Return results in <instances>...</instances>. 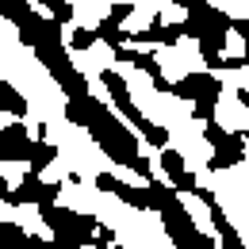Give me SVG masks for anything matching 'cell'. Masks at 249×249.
I'll return each mask as SVG.
<instances>
[{
  "label": "cell",
  "instance_id": "4fadbf2b",
  "mask_svg": "<svg viewBox=\"0 0 249 249\" xmlns=\"http://www.w3.org/2000/svg\"><path fill=\"white\" fill-rule=\"evenodd\" d=\"M134 65H138V69H142V73L154 81L157 92H169V81H165V73H161V62H157L154 54H138V50H134Z\"/></svg>",
  "mask_w": 249,
  "mask_h": 249
},
{
  "label": "cell",
  "instance_id": "603a6c76",
  "mask_svg": "<svg viewBox=\"0 0 249 249\" xmlns=\"http://www.w3.org/2000/svg\"><path fill=\"white\" fill-rule=\"evenodd\" d=\"M111 238H115V234H111V230H96L92 246H96V249H107V246H111Z\"/></svg>",
  "mask_w": 249,
  "mask_h": 249
},
{
  "label": "cell",
  "instance_id": "484cf974",
  "mask_svg": "<svg viewBox=\"0 0 249 249\" xmlns=\"http://www.w3.org/2000/svg\"><path fill=\"white\" fill-rule=\"evenodd\" d=\"M8 192H12V188H8V180H0V199H8Z\"/></svg>",
  "mask_w": 249,
  "mask_h": 249
},
{
  "label": "cell",
  "instance_id": "ba28073f",
  "mask_svg": "<svg viewBox=\"0 0 249 249\" xmlns=\"http://www.w3.org/2000/svg\"><path fill=\"white\" fill-rule=\"evenodd\" d=\"M27 146H31V134L23 123L0 126V161H23Z\"/></svg>",
  "mask_w": 249,
  "mask_h": 249
},
{
  "label": "cell",
  "instance_id": "d6986e66",
  "mask_svg": "<svg viewBox=\"0 0 249 249\" xmlns=\"http://www.w3.org/2000/svg\"><path fill=\"white\" fill-rule=\"evenodd\" d=\"M42 8H50V19H54L58 27H62V23H69V19H73V12H77L69 0H42Z\"/></svg>",
  "mask_w": 249,
  "mask_h": 249
},
{
  "label": "cell",
  "instance_id": "ac0fdd59",
  "mask_svg": "<svg viewBox=\"0 0 249 249\" xmlns=\"http://www.w3.org/2000/svg\"><path fill=\"white\" fill-rule=\"evenodd\" d=\"M242 157H246V150H234V146H226V150H215L207 165H211V169H234Z\"/></svg>",
  "mask_w": 249,
  "mask_h": 249
},
{
  "label": "cell",
  "instance_id": "ffe728a7",
  "mask_svg": "<svg viewBox=\"0 0 249 249\" xmlns=\"http://www.w3.org/2000/svg\"><path fill=\"white\" fill-rule=\"evenodd\" d=\"M92 42H96L92 27H81V31H73V38H69V46H73V50H89Z\"/></svg>",
  "mask_w": 249,
  "mask_h": 249
},
{
  "label": "cell",
  "instance_id": "7a4b0ae2",
  "mask_svg": "<svg viewBox=\"0 0 249 249\" xmlns=\"http://www.w3.org/2000/svg\"><path fill=\"white\" fill-rule=\"evenodd\" d=\"M161 222H165V234L173 238L177 249H218L215 238H207V234L196 230V222H192V215L184 211L180 199H173V203L161 211Z\"/></svg>",
  "mask_w": 249,
  "mask_h": 249
},
{
  "label": "cell",
  "instance_id": "44dd1931",
  "mask_svg": "<svg viewBox=\"0 0 249 249\" xmlns=\"http://www.w3.org/2000/svg\"><path fill=\"white\" fill-rule=\"evenodd\" d=\"M107 8H111V12H107V23H115V27H119L123 19H130V12H134V4H107Z\"/></svg>",
  "mask_w": 249,
  "mask_h": 249
},
{
  "label": "cell",
  "instance_id": "2e32d148",
  "mask_svg": "<svg viewBox=\"0 0 249 249\" xmlns=\"http://www.w3.org/2000/svg\"><path fill=\"white\" fill-rule=\"evenodd\" d=\"M0 16H4V19H12V23L19 27L27 16H35V8L27 4V0H0Z\"/></svg>",
  "mask_w": 249,
  "mask_h": 249
},
{
  "label": "cell",
  "instance_id": "277c9868",
  "mask_svg": "<svg viewBox=\"0 0 249 249\" xmlns=\"http://www.w3.org/2000/svg\"><path fill=\"white\" fill-rule=\"evenodd\" d=\"M58 196H62V184H42L38 177H23L16 192H8V199L4 203H12V207H27V203H38V207H54L58 203Z\"/></svg>",
  "mask_w": 249,
  "mask_h": 249
},
{
  "label": "cell",
  "instance_id": "cb8c5ba5",
  "mask_svg": "<svg viewBox=\"0 0 249 249\" xmlns=\"http://www.w3.org/2000/svg\"><path fill=\"white\" fill-rule=\"evenodd\" d=\"M222 246L226 249H246V242L238 238V230H230V234H222Z\"/></svg>",
  "mask_w": 249,
  "mask_h": 249
},
{
  "label": "cell",
  "instance_id": "e0dca14e",
  "mask_svg": "<svg viewBox=\"0 0 249 249\" xmlns=\"http://www.w3.org/2000/svg\"><path fill=\"white\" fill-rule=\"evenodd\" d=\"M138 130H142V138L150 142V146H157V150H169V130L161 123H150L146 115H142V123H138Z\"/></svg>",
  "mask_w": 249,
  "mask_h": 249
},
{
  "label": "cell",
  "instance_id": "8fae6325",
  "mask_svg": "<svg viewBox=\"0 0 249 249\" xmlns=\"http://www.w3.org/2000/svg\"><path fill=\"white\" fill-rule=\"evenodd\" d=\"M142 196H146V211H157V215L177 199V192H173L169 184H161V180H150V184L142 188Z\"/></svg>",
  "mask_w": 249,
  "mask_h": 249
},
{
  "label": "cell",
  "instance_id": "3957f363",
  "mask_svg": "<svg viewBox=\"0 0 249 249\" xmlns=\"http://www.w3.org/2000/svg\"><path fill=\"white\" fill-rule=\"evenodd\" d=\"M169 92H177L180 100H192V104H203V100H218L222 81L207 69H196V73H184L177 85H169Z\"/></svg>",
  "mask_w": 249,
  "mask_h": 249
},
{
  "label": "cell",
  "instance_id": "5b68a950",
  "mask_svg": "<svg viewBox=\"0 0 249 249\" xmlns=\"http://www.w3.org/2000/svg\"><path fill=\"white\" fill-rule=\"evenodd\" d=\"M100 81H104V89L111 92V104H115V111L123 115L126 123H134V126L142 123V111L134 107V100H130V89H126L123 77H119L115 69H104V73H100Z\"/></svg>",
  "mask_w": 249,
  "mask_h": 249
},
{
  "label": "cell",
  "instance_id": "7c38bea8",
  "mask_svg": "<svg viewBox=\"0 0 249 249\" xmlns=\"http://www.w3.org/2000/svg\"><path fill=\"white\" fill-rule=\"evenodd\" d=\"M203 138H207L215 150H226V146H234V150H246V134H230V130H222L215 119H207V130H203Z\"/></svg>",
  "mask_w": 249,
  "mask_h": 249
},
{
  "label": "cell",
  "instance_id": "5bb4252c",
  "mask_svg": "<svg viewBox=\"0 0 249 249\" xmlns=\"http://www.w3.org/2000/svg\"><path fill=\"white\" fill-rule=\"evenodd\" d=\"M0 111H12V115H27V100L19 96L16 85L0 81Z\"/></svg>",
  "mask_w": 249,
  "mask_h": 249
},
{
  "label": "cell",
  "instance_id": "7402d4cb",
  "mask_svg": "<svg viewBox=\"0 0 249 249\" xmlns=\"http://www.w3.org/2000/svg\"><path fill=\"white\" fill-rule=\"evenodd\" d=\"M207 207H211V222H215V230H218V234H230V230H234V226H230V222H226V215H222V207H218L215 199H211V203H207Z\"/></svg>",
  "mask_w": 249,
  "mask_h": 249
},
{
  "label": "cell",
  "instance_id": "d4e9b609",
  "mask_svg": "<svg viewBox=\"0 0 249 249\" xmlns=\"http://www.w3.org/2000/svg\"><path fill=\"white\" fill-rule=\"evenodd\" d=\"M46 249H77L73 242H62V238H54V242H46Z\"/></svg>",
  "mask_w": 249,
  "mask_h": 249
},
{
  "label": "cell",
  "instance_id": "8992f818",
  "mask_svg": "<svg viewBox=\"0 0 249 249\" xmlns=\"http://www.w3.org/2000/svg\"><path fill=\"white\" fill-rule=\"evenodd\" d=\"M19 42L23 46H46V42H62V27L54 23V19H42V16H27L23 23H19Z\"/></svg>",
  "mask_w": 249,
  "mask_h": 249
},
{
  "label": "cell",
  "instance_id": "30bf717a",
  "mask_svg": "<svg viewBox=\"0 0 249 249\" xmlns=\"http://www.w3.org/2000/svg\"><path fill=\"white\" fill-rule=\"evenodd\" d=\"M54 157H58V150H54L50 142H42V138H38V142H31V146H27V154H23V161H27V173H31V177H38V173H42V169H46Z\"/></svg>",
  "mask_w": 249,
  "mask_h": 249
},
{
  "label": "cell",
  "instance_id": "6da1fadb",
  "mask_svg": "<svg viewBox=\"0 0 249 249\" xmlns=\"http://www.w3.org/2000/svg\"><path fill=\"white\" fill-rule=\"evenodd\" d=\"M42 211V222L54 230V238H62V242H73L77 249L92 246L96 238V218L92 215H81V211H69V207H38Z\"/></svg>",
  "mask_w": 249,
  "mask_h": 249
},
{
  "label": "cell",
  "instance_id": "4316f807",
  "mask_svg": "<svg viewBox=\"0 0 249 249\" xmlns=\"http://www.w3.org/2000/svg\"><path fill=\"white\" fill-rule=\"evenodd\" d=\"M107 249H123V246H107Z\"/></svg>",
  "mask_w": 249,
  "mask_h": 249
},
{
  "label": "cell",
  "instance_id": "9c48e42d",
  "mask_svg": "<svg viewBox=\"0 0 249 249\" xmlns=\"http://www.w3.org/2000/svg\"><path fill=\"white\" fill-rule=\"evenodd\" d=\"M0 249H46V242L35 238V234H27L23 226L0 218Z\"/></svg>",
  "mask_w": 249,
  "mask_h": 249
},
{
  "label": "cell",
  "instance_id": "9a60e30c",
  "mask_svg": "<svg viewBox=\"0 0 249 249\" xmlns=\"http://www.w3.org/2000/svg\"><path fill=\"white\" fill-rule=\"evenodd\" d=\"M92 35L100 38V42H107L111 50H119V46L126 42V38H130V35H126L123 27H115V23H107V19H100V23L92 27Z\"/></svg>",
  "mask_w": 249,
  "mask_h": 249
},
{
  "label": "cell",
  "instance_id": "52a82bcc",
  "mask_svg": "<svg viewBox=\"0 0 249 249\" xmlns=\"http://www.w3.org/2000/svg\"><path fill=\"white\" fill-rule=\"evenodd\" d=\"M161 169H165V177H169V188L173 192H196V177L188 173L184 157L177 154V150H161Z\"/></svg>",
  "mask_w": 249,
  "mask_h": 249
}]
</instances>
